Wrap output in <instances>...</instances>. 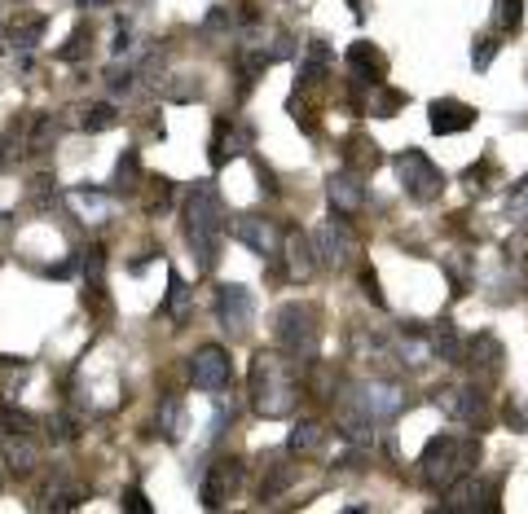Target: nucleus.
<instances>
[{
	"label": "nucleus",
	"instance_id": "obj_1",
	"mask_svg": "<svg viewBox=\"0 0 528 514\" xmlns=\"http://www.w3.org/2000/svg\"><path fill=\"white\" fill-rule=\"evenodd\" d=\"M221 233H225V202L212 180H199L185 198V242L199 255V272H212L221 260Z\"/></svg>",
	"mask_w": 528,
	"mask_h": 514
},
{
	"label": "nucleus",
	"instance_id": "obj_2",
	"mask_svg": "<svg viewBox=\"0 0 528 514\" xmlns=\"http://www.w3.org/2000/svg\"><path fill=\"white\" fill-rule=\"evenodd\" d=\"M247 383H252V405L260 417H291L295 400H300V383L291 365L274 356V352H255L252 369H247Z\"/></svg>",
	"mask_w": 528,
	"mask_h": 514
},
{
	"label": "nucleus",
	"instance_id": "obj_3",
	"mask_svg": "<svg viewBox=\"0 0 528 514\" xmlns=\"http://www.w3.org/2000/svg\"><path fill=\"white\" fill-rule=\"evenodd\" d=\"M480 462V440L476 436H431L423 444V484L428 488H453L462 475H471Z\"/></svg>",
	"mask_w": 528,
	"mask_h": 514
},
{
	"label": "nucleus",
	"instance_id": "obj_4",
	"mask_svg": "<svg viewBox=\"0 0 528 514\" xmlns=\"http://www.w3.org/2000/svg\"><path fill=\"white\" fill-rule=\"evenodd\" d=\"M344 405H348L352 414L366 417L370 427H388V422L405 409V387L401 383H388V378H370V383L348 387Z\"/></svg>",
	"mask_w": 528,
	"mask_h": 514
},
{
	"label": "nucleus",
	"instance_id": "obj_5",
	"mask_svg": "<svg viewBox=\"0 0 528 514\" xmlns=\"http://www.w3.org/2000/svg\"><path fill=\"white\" fill-rule=\"evenodd\" d=\"M502 510V479L498 475H462L445 488L440 514H498Z\"/></svg>",
	"mask_w": 528,
	"mask_h": 514
},
{
	"label": "nucleus",
	"instance_id": "obj_6",
	"mask_svg": "<svg viewBox=\"0 0 528 514\" xmlns=\"http://www.w3.org/2000/svg\"><path fill=\"white\" fill-rule=\"evenodd\" d=\"M274 334L295 361H304V365L317 356V313H313L308 303H300V299H291V303L277 308V330Z\"/></svg>",
	"mask_w": 528,
	"mask_h": 514
},
{
	"label": "nucleus",
	"instance_id": "obj_7",
	"mask_svg": "<svg viewBox=\"0 0 528 514\" xmlns=\"http://www.w3.org/2000/svg\"><path fill=\"white\" fill-rule=\"evenodd\" d=\"M392 168H397V176H401V185H405V194L414 198V202H436V198L445 194V171L431 163L423 149H401L397 159H392Z\"/></svg>",
	"mask_w": 528,
	"mask_h": 514
},
{
	"label": "nucleus",
	"instance_id": "obj_8",
	"mask_svg": "<svg viewBox=\"0 0 528 514\" xmlns=\"http://www.w3.org/2000/svg\"><path fill=\"white\" fill-rule=\"evenodd\" d=\"M313 251H317V264H326V269H348L352 255H357V238H352V229H348V216H330V221L317 224Z\"/></svg>",
	"mask_w": 528,
	"mask_h": 514
},
{
	"label": "nucleus",
	"instance_id": "obj_9",
	"mask_svg": "<svg viewBox=\"0 0 528 514\" xmlns=\"http://www.w3.org/2000/svg\"><path fill=\"white\" fill-rule=\"evenodd\" d=\"M431 405L450 417V422H462V427H480V422L489 417V400H484V392H480L476 383H471V387H436V392H431Z\"/></svg>",
	"mask_w": 528,
	"mask_h": 514
},
{
	"label": "nucleus",
	"instance_id": "obj_10",
	"mask_svg": "<svg viewBox=\"0 0 528 514\" xmlns=\"http://www.w3.org/2000/svg\"><path fill=\"white\" fill-rule=\"evenodd\" d=\"M190 383L199 392H225L229 383H233V361H229L225 347H216V343L199 347L190 356Z\"/></svg>",
	"mask_w": 528,
	"mask_h": 514
},
{
	"label": "nucleus",
	"instance_id": "obj_11",
	"mask_svg": "<svg viewBox=\"0 0 528 514\" xmlns=\"http://www.w3.org/2000/svg\"><path fill=\"white\" fill-rule=\"evenodd\" d=\"M252 317H255L252 291L238 286V282H225V286L216 291V325H221L225 334H247V330H252Z\"/></svg>",
	"mask_w": 528,
	"mask_h": 514
},
{
	"label": "nucleus",
	"instance_id": "obj_12",
	"mask_svg": "<svg viewBox=\"0 0 528 514\" xmlns=\"http://www.w3.org/2000/svg\"><path fill=\"white\" fill-rule=\"evenodd\" d=\"M238 484H243V462H238V457H221V462L202 475L199 501L207 506V510H221L229 497L238 492Z\"/></svg>",
	"mask_w": 528,
	"mask_h": 514
},
{
	"label": "nucleus",
	"instance_id": "obj_13",
	"mask_svg": "<svg viewBox=\"0 0 528 514\" xmlns=\"http://www.w3.org/2000/svg\"><path fill=\"white\" fill-rule=\"evenodd\" d=\"M233 238L247 246V251H255V255H264V260H277L282 255V229H277L274 221H264V216H238L233 221Z\"/></svg>",
	"mask_w": 528,
	"mask_h": 514
},
{
	"label": "nucleus",
	"instance_id": "obj_14",
	"mask_svg": "<svg viewBox=\"0 0 528 514\" xmlns=\"http://www.w3.org/2000/svg\"><path fill=\"white\" fill-rule=\"evenodd\" d=\"M326 198H330V211L335 216H361V207H366V180H361V171H335L326 180Z\"/></svg>",
	"mask_w": 528,
	"mask_h": 514
},
{
	"label": "nucleus",
	"instance_id": "obj_15",
	"mask_svg": "<svg viewBox=\"0 0 528 514\" xmlns=\"http://www.w3.org/2000/svg\"><path fill=\"white\" fill-rule=\"evenodd\" d=\"M502 361H506V352L493 334H476V339L467 343V352H462V365L471 369L476 383H493L502 374Z\"/></svg>",
	"mask_w": 528,
	"mask_h": 514
},
{
	"label": "nucleus",
	"instance_id": "obj_16",
	"mask_svg": "<svg viewBox=\"0 0 528 514\" xmlns=\"http://www.w3.org/2000/svg\"><path fill=\"white\" fill-rule=\"evenodd\" d=\"M428 119H431V132L453 137V132H467L476 123V106H467V101H458V98H436L428 106Z\"/></svg>",
	"mask_w": 528,
	"mask_h": 514
},
{
	"label": "nucleus",
	"instance_id": "obj_17",
	"mask_svg": "<svg viewBox=\"0 0 528 514\" xmlns=\"http://www.w3.org/2000/svg\"><path fill=\"white\" fill-rule=\"evenodd\" d=\"M252 149V128L238 119H216V137H212V168H221L229 159Z\"/></svg>",
	"mask_w": 528,
	"mask_h": 514
},
{
	"label": "nucleus",
	"instance_id": "obj_18",
	"mask_svg": "<svg viewBox=\"0 0 528 514\" xmlns=\"http://www.w3.org/2000/svg\"><path fill=\"white\" fill-rule=\"evenodd\" d=\"M282 260H286V277H291V282H308V277L317 272L313 238H304L300 229H286V238H282Z\"/></svg>",
	"mask_w": 528,
	"mask_h": 514
},
{
	"label": "nucleus",
	"instance_id": "obj_19",
	"mask_svg": "<svg viewBox=\"0 0 528 514\" xmlns=\"http://www.w3.org/2000/svg\"><path fill=\"white\" fill-rule=\"evenodd\" d=\"M428 330V343L431 352H436V361H445V365H462V339H458V330H453V321H431L423 325Z\"/></svg>",
	"mask_w": 528,
	"mask_h": 514
},
{
	"label": "nucleus",
	"instance_id": "obj_20",
	"mask_svg": "<svg viewBox=\"0 0 528 514\" xmlns=\"http://www.w3.org/2000/svg\"><path fill=\"white\" fill-rule=\"evenodd\" d=\"M326 444V427L322 422H313V417H304L291 427V436H286V448L295 453V457H308V453H317Z\"/></svg>",
	"mask_w": 528,
	"mask_h": 514
},
{
	"label": "nucleus",
	"instance_id": "obj_21",
	"mask_svg": "<svg viewBox=\"0 0 528 514\" xmlns=\"http://www.w3.org/2000/svg\"><path fill=\"white\" fill-rule=\"evenodd\" d=\"M181 431H185V400L181 396H163L159 400V436L168 444H176Z\"/></svg>",
	"mask_w": 528,
	"mask_h": 514
},
{
	"label": "nucleus",
	"instance_id": "obj_22",
	"mask_svg": "<svg viewBox=\"0 0 528 514\" xmlns=\"http://www.w3.org/2000/svg\"><path fill=\"white\" fill-rule=\"evenodd\" d=\"M5 457H9V466H14L18 475H26V470H36V462H40V448L31 444V436L9 431V440H5Z\"/></svg>",
	"mask_w": 528,
	"mask_h": 514
},
{
	"label": "nucleus",
	"instance_id": "obj_23",
	"mask_svg": "<svg viewBox=\"0 0 528 514\" xmlns=\"http://www.w3.org/2000/svg\"><path fill=\"white\" fill-rule=\"evenodd\" d=\"M295 479H300V466L274 462V466H269V475H264V484H260V501H277L282 492L295 484Z\"/></svg>",
	"mask_w": 528,
	"mask_h": 514
},
{
	"label": "nucleus",
	"instance_id": "obj_24",
	"mask_svg": "<svg viewBox=\"0 0 528 514\" xmlns=\"http://www.w3.org/2000/svg\"><path fill=\"white\" fill-rule=\"evenodd\" d=\"M405 101L409 98H405L401 88H388V84L378 79V84H370V101H366V106H370V115H378V119H392Z\"/></svg>",
	"mask_w": 528,
	"mask_h": 514
},
{
	"label": "nucleus",
	"instance_id": "obj_25",
	"mask_svg": "<svg viewBox=\"0 0 528 514\" xmlns=\"http://www.w3.org/2000/svg\"><path fill=\"white\" fill-rule=\"evenodd\" d=\"M163 313L172 321H185L190 317V286L181 282V272L168 269V294H163Z\"/></svg>",
	"mask_w": 528,
	"mask_h": 514
},
{
	"label": "nucleus",
	"instance_id": "obj_26",
	"mask_svg": "<svg viewBox=\"0 0 528 514\" xmlns=\"http://www.w3.org/2000/svg\"><path fill=\"white\" fill-rule=\"evenodd\" d=\"M71 207H76L84 221H106L110 194H101V190H71Z\"/></svg>",
	"mask_w": 528,
	"mask_h": 514
},
{
	"label": "nucleus",
	"instance_id": "obj_27",
	"mask_svg": "<svg viewBox=\"0 0 528 514\" xmlns=\"http://www.w3.org/2000/svg\"><path fill=\"white\" fill-rule=\"evenodd\" d=\"M115 123H119V110H115L110 101H93V106L79 110V128H84V132H106V128H115Z\"/></svg>",
	"mask_w": 528,
	"mask_h": 514
},
{
	"label": "nucleus",
	"instance_id": "obj_28",
	"mask_svg": "<svg viewBox=\"0 0 528 514\" xmlns=\"http://www.w3.org/2000/svg\"><path fill=\"white\" fill-rule=\"evenodd\" d=\"M53 141H57V119H53V115H36L31 137H26V149H31V154H45Z\"/></svg>",
	"mask_w": 528,
	"mask_h": 514
},
{
	"label": "nucleus",
	"instance_id": "obj_29",
	"mask_svg": "<svg viewBox=\"0 0 528 514\" xmlns=\"http://www.w3.org/2000/svg\"><path fill=\"white\" fill-rule=\"evenodd\" d=\"M84 497H88V488H84V484H67V479L49 484V506H53V510H76Z\"/></svg>",
	"mask_w": 528,
	"mask_h": 514
},
{
	"label": "nucleus",
	"instance_id": "obj_30",
	"mask_svg": "<svg viewBox=\"0 0 528 514\" xmlns=\"http://www.w3.org/2000/svg\"><path fill=\"white\" fill-rule=\"evenodd\" d=\"M344 163H348L352 171H366L378 163V146L375 141H361V137H352L348 149H344Z\"/></svg>",
	"mask_w": 528,
	"mask_h": 514
},
{
	"label": "nucleus",
	"instance_id": "obj_31",
	"mask_svg": "<svg viewBox=\"0 0 528 514\" xmlns=\"http://www.w3.org/2000/svg\"><path fill=\"white\" fill-rule=\"evenodd\" d=\"M506 221H511V229H528V176L506 198Z\"/></svg>",
	"mask_w": 528,
	"mask_h": 514
},
{
	"label": "nucleus",
	"instance_id": "obj_32",
	"mask_svg": "<svg viewBox=\"0 0 528 514\" xmlns=\"http://www.w3.org/2000/svg\"><path fill=\"white\" fill-rule=\"evenodd\" d=\"M137 180H141V159L137 149H124L115 163V190H137Z\"/></svg>",
	"mask_w": 528,
	"mask_h": 514
},
{
	"label": "nucleus",
	"instance_id": "obj_33",
	"mask_svg": "<svg viewBox=\"0 0 528 514\" xmlns=\"http://www.w3.org/2000/svg\"><path fill=\"white\" fill-rule=\"evenodd\" d=\"M202 93V84L194 79V75H176L172 84H163V98L176 101V106H185V101H194Z\"/></svg>",
	"mask_w": 528,
	"mask_h": 514
},
{
	"label": "nucleus",
	"instance_id": "obj_34",
	"mask_svg": "<svg viewBox=\"0 0 528 514\" xmlns=\"http://www.w3.org/2000/svg\"><path fill=\"white\" fill-rule=\"evenodd\" d=\"M498 49H502V45H498V36H480L476 49H471V67H476V71H489V67H493V57H498Z\"/></svg>",
	"mask_w": 528,
	"mask_h": 514
},
{
	"label": "nucleus",
	"instance_id": "obj_35",
	"mask_svg": "<svg viewBox=\"0 0 528 514\" xmlns=\"http://www.w3.org/2000/svg\"><path fill=\"white\" fill-rule=\"evenodd\" d=\"M498 23H502V31H520L524 26V0H498Z\"/></svg>",
	"mask_w": 528,
	"mask_h": 514
},
{
	"label": "nucleus",
	"instance_id": "obj_36",
	"mask_svg": "<svg viewBox=\"0 0 528 514\" xmlns=\"http://www.w3.org/2000/svg\"><path fill=\"white\" fill-rule=\"evenodd\" d=\"M502 417H506V427H511V431H528V400H524V396H511V400H506V409H502Z\"/></svg>",
	"mask_w": 528,
	"mask_h": 514
},
{
	"label": "nucleus",
	"instance_id": "obj_37",
	"mask_svg": "<svg viewBox=\"0 0 528 514\" xmlns=\"http://www.w3.org/2000/svg\"><path fill=\"white\" fill-rule=\"evenodd\" d=\"M274 62H277V57H274V53H264V49H252V53H243V75H247V79H260V75L269 71Z\"/></svg>",
	"mask_w": 528,
	"mask_h": 514
},
{
	"label": "nucleus",
	"instance_id": "obj_38",
	"mask_svg": "<svg viewBox=\"0 0 528 514\" xmlns=\"http://www.w3.org/2000/svg\"><path fill=\"white\" fill-rule=\"evenodd\" d=\"M45 18H31V23H23V26H14V45H23V49H31L40 36H45Z\"/></svg>",
	"mask_w": 528,
	"mask_h": 514
},
{
	"label": "nucleus",
	"instance_id": "obj_39",
	"mask_svg": "<svg viewBox=\"0 0 528 514\" xmlns=\"http://www.w3.org/2000/svg\"><path fill=\"white\" fill-rule=\"evenodd\" d=\"M84 49H88V31L79 26L76 36H71V40L57 49V62H79V57H84Z\"/></svg>",
	"mask_w": 528,
	"mask_h": 514
},
{
	"label": "nucleus",
	"instance_id": "obj_40",
	"mask_svg": "<svg viewBox=\"0 0 528 514\" xmlns=\"http://www.w3.org/2000/svg\"><path fill=\"white\" fill-rule=\"evenodd\" d=\"M225 422H233V400H216V414H212V431H207V444L212 440H221L225 436Z\"/></svg>",
	"mask_w": 528,
	"mask_h": 514
},
{
	"label": "nucleus",
	"instance_id": "obj_41",
	"mask_svg": "<svg viewBox=\"0 0 528 514\" xmlns=\"http://www.w3.org/2000/svg\"><path fill=\"white\" fill-rule=\"evenodd\" d=\"M101 272H106V251L101 246L84 251V282H101Z\"/></svg>",
	"mask_w": 528,
	"mask_h": 514
},
{
	"label": "nucleus",
	"instance_id": "obj_42",
	"mask_svg": "<svg viewBox=\"0 0 528 514\" xmlns=\"http://www.w3.org/2000/svg\"><path fill=\"white\" fill-rule=\"evenodd\" d=\"M229 26H233V14H229V9H212V14L202 18V31H207V36H216V31H229Z\"/></svg>",
	"mask_w": 528,
	"mask_h": 514
},
{
	"label": "nucleus",
	"instance_id": "obj_43",
	"mask_svg": "<svg viewBox=\"0 0 528 514\" xmlns=\"http://www.w3.org/2000/svg\"><path fill=\"white\" fill-rule=\"evenodd\" d=\"M361 291H366V299H370L375 308H388V299H383V291H378L375 269H366V272H361Z\"/></svg>",
	"mask_w": 528,
	"mask_h": 514
},
{
	"label": "nucleus",
	"instance_id": "obj_44",
	"mask_svg": "<svg viewBox=\"0 0 528 514\" xmlns=\"http://www.w3.org/2000/svg\"><path fill=\"white\" fill-rule=\"evenodd\" d=\"M119 506H124L128 514H154V510H150V501H146V492H141V488H128Z\"/></svg>",
	"mask_w": 528,
	"mask_h": 514
},
{
	"label": "nucleus",
	"instance_id": "obj_45",
	"mask_svg": "<svg viewBox=\"0 0 528 514\" xmlns=\"http://www.w3.org/2000/svg\"><path fill=\"white\" fill-rule=\"evenodd\" d=\"M106 79H110V88H115V93H132V84H137V75L128 71V67H124V71L115 67V71L106 75Z\"/></svg>",
	"mask_w": 528,
	"mask_h": 514
},
{
	"label": "nucleus",
	"instance_id": "obj_46",
	"mask_svg": "<svg viewBox=\"0 0 528 514\" xmlns=\"http://www.w3.org/2000/svg\"><path fill=\"white\" fill-rule=\"evenodd\" d=\"M49 436H53V440H71V436H76V422H71V417H57Z\"/></svg>",
	"mask_w": 528,
	"mask_h": 514
},
{
	"label": "nucleus",
	"instance_id": "obj_47",
	"mask_svg": "<svg viewBox=\"0 0 528 514\" xmlns=\"http://www.w3.org/2000/svg\"><path fill=\"white\" fill-rule=\"evenodd\" d=\"M128 45H132V36H128V31H119V36H115V45H110V49H115V57H124Z\"/></svg>",
	"mask_w": 528,
	"mask_h": 514
},
{
	"label": "nucleus",
	"instance_id": "obj_48",
	"mask_svg": "<svg viewBox=\"0 0 528 514\" xmlns=\"http://www.w3.org/2000/svg\"><path fill=\"white\" fill-rule=\"evenodd\" d=\"M9 159H14V149H9V141H0V168H5Z\"/></svg>",
	"mask_w": 528,
	"mask_h": 514
},
{
	"label": "nucleus",
	"instance_id": "obj_49",
	"mask_svg": "<svg viewBox=\"0 0 528 514\" xmlns=\"http://www.w3.org/2000/svg\"><path fill=\"white\" fill-rule=\"evenodd\" d=\"M348 9H352V14H357V18L366 14V9H361V0H348Z\"/></svg>",
	"mask_w": 528,
	"mask_h": 514
},
{
	"label": "nucleus",
	"instance_id": "obj_50",
	"mask_svg": "<svg viewBox=\"0 0 528 514\" xmlns=\"http://www.w3.org/2000/svg\"><path fill=\"white\" fill-rule=\"evenodd\" d=\"M79 5H84V9H88V5H110V0H79Z\"/></svg>",
	"mask_w": 528,
	"mask_h": 514
}]
</instances>
